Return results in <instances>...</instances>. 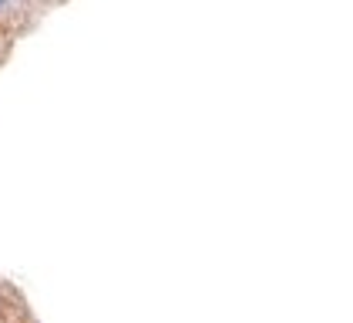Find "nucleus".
Returning <instances> with one entry per match:
<instances>
[{
  "instance_id": "obj_1",
  "label": "nucleus",
  "mask_w": 353,
  "mask_h": 323,
  "mask_svg": "<svg viewBox=\"0 0 353 323\" xmlns=\"http://www.w3.org/2000/svg\"><path fill=\"white\" fill-rule=\"evenodd\" d=\"M3 3H7V0H0V7H3Z\"/></svg>"
}]
</instances>
